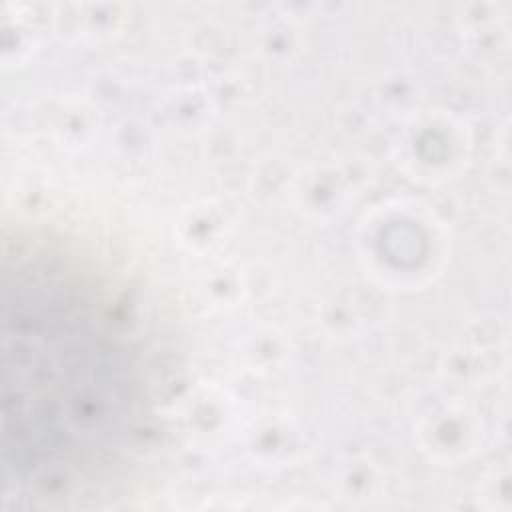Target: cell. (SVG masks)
<instances>
[{
	"mask_svg": "<svg viewBox=\"0 0 512 512\" xmlns=\"http://www.w3.org/2000/svg\"><path fill=\"white\" fill-rule=\"evenodd\" d=\"M148 384L124 308L58 264L4 266L6 484L54 496L94 480L148 432Z\"/></svg>",
	"mask_w": 512,
	"mask_h": 512,
	"instance_id": "6da1fadb",
	"label": "cell"
}]
</instances>
